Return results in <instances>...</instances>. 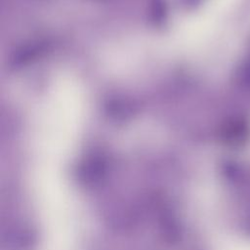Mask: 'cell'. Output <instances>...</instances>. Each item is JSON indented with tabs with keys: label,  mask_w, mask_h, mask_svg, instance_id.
I'll list each match as a JSON object with an SVG mask.
<instances>
[{
	"label": "cell",
	"mask_w": 250,
	"mask_h": 250,
	"mask_svg": "<svg viewBox=\"0 0 250 250\" xmlns=\"http://www.w3.org/2000/svg\"><path fill=\"white\" fill-rule=\"evenodd\" d=\"M229 142L235 146H243L250 135V127L245 119H236L229 126Z\"/></svg>",
	"instance_id": "6da1fadb"
},
{
	"label": "cell",
	"mask_w": 250,
	"mask_h": 250,
	"mask_svg": "<svg viewBox=\"0 0 250 250\" xmlns=\"http://www.w3.org/2000/svg\"><path fill=\"white\" fill-rule=\"evenodd\" d=\"M241 80L242 83L247 87L250 88V59L244 62L241 68Z\"/></svg>",
	"instance_id": "7a4b0ae2"
}]
</instances>
